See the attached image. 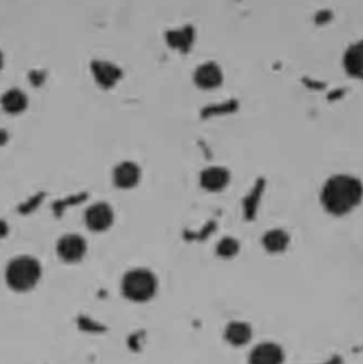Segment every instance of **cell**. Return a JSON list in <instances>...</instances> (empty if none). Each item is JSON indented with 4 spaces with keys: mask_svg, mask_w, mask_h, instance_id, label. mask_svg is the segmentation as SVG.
I'll return each mask as SVG.
<instances>
[{
    "mask_svg": "<svg viewBox=\"0 0 363 364\" xmlns=\"http://www.w3.org/2000/svg\"><path fill=\"white\" fill-rule=\"evenodd\" d=\"M362 200V182L351 175H335L324 183L321 190L322 207L337 217L349 214Z\"/></svg>",
    "mask_w": 363,
    "mask_h": 364,
    "instance_id": "cell-1",
    "label": "cell"
},
{
    "mask_svg": "<svg viewBox=\"0 0 363 364\" xmlns=\"http://www.w3.org/2000/svg\"><path fill=\"white\" fill-rule=\"evenodd\" d=\"M41 272V265L36 258L20 255L7 264L4 279L11 291L28 292L40 282Z\"/></svg>",
    "mask_w": 363,
    "mask_h": 364,
    "instance_id": "cell-2",
    "label": "cell"
},
{
    "mask_svg": "<svg viewBox=\"0 0 363 364\" xmlns=\"http://www.w3.org/2000/svg\"><path fill=\"white\" fill-rule=\"evenodd\" d=\"M121 291L128 301L144 304L157 295L158 279L149 269L135 268L124 275Z\"/></svg>",
    "mask_w": 363,
    "mask_h": 364,
    "instance_id": "cell-3",
    "label": "cell"
},
{
    "mask_svg": "<svg viewBox=\"0 0 363 364\" xmlns=\"http://www.w3.org/2000/svg\"><path fill=\"white\" fill-rule=\"evenodd\" d=\"M56 250L61 261L67 264H75L83 261L88 247L84 237L78 234H65L57 241Z\"/></svg>",
    "mask_w": 363,
    "mask_h": 364,
    "instance_id": "cell-4",
    "label": "cell"
},
{
    "mask_svg": "<svg viewBox=\"0 0 363 364\" xmlns=\"http://www.w3.org/2000/svg\"><path fill=\"white\" fill-rule=\"evenodd\" d=\"M115 214L108 203L98 201L85 210L84 221L85 225L94 232H104L114 224Z\"/></svg>",
    "mask_w": 363,
    "mask_h": 364,
    "instance_id": "cell-5",
    "label": "cell"
},
{
    "mask_svg": "<svg viewBox=\"0 0 363 364\" xmlns=\"http://www.w3.org/2000/svg\"><path fill=\"white\" fill-rule=\"evenodd\" d=\"M223 70L214 61H206L196 67L193 73V82L197 88L210 91L216 90L223 84Z\"/></svg>",
    "mask_w": 363,
    "mask_h": 364,
    "instance_id": "cell-6",
    "label": "cell"
},
{
    "mask_svg": "<svg viewBox=\"0 0 363 364\" xmlns=\"http://www.w3.org/2000/svg\"><path fill=\"white\" fill-rule=\"evenodd\" d=\"M231 181L230 172L223 166H209L201 171L199 176V182L201 188L209 193L223 191Z\"/></svg>",
    "mask_w": 363,
    "mask_h": 364,
    "instance_id": "cell-7",
    "label": "cell"
},
{
    "mask_svg": "<svg viewBox=\"0 0 363 364\" xmlns=\"http://www.w3.org/2000/svg\"><path fill=\"white\" fill-rule=\"evenodd\" d=\"M141 168L135 162H121L112 172V182L121 190H131L141 182Z\"/></svg>",
    "mask_w": 363,
    "mask_h": 364,
    "instance_id": "cell-8",
    "label": "cell"
},
{
    "mask_svg": "<svg viewBox=\"0 0 363 364\" xmlns=\"http://www.w3.org/2000/svg\"><path fill=\"white\" fill-rule=\"evenodd\" d=\"M248 362L250 364H283L284 350L277 343L264 342L251 350Z\"/></svg>",
    "mask_w": 363,
    "mask_h": 364,
    "instance_id": "cell-9",
    "label": "cell"
},
{
    "mask_svg": "<svg viewBox=\"0 0 363 364\" xmlns=\"http://www.w3.org/2000/svg\"><path fill=\"white\" fill-rule=\"evenodd\" d=\"M342 64L348 75L363 80V41H357L347 48Z\"/></svg>",
    "mask_w": 363,
    "mask_h": 364,
    "instance_id": "cell-10",
    "label": "cell"
},
{
    "mask_svg": "<svg viewBox=\"0 0 363 364\" xmlns=\"http://www.w3.org/2000/svg\"><path fill=\"white\" fill-rule=\"evenodd\" d=\"M91 70H93L95 81L102 88L114 87L121 78V70L118 67H115L114 64H111V63L95 61V63H93Z\"/></svg>",
    "mask_w": 363,
    "mask_h": 364,
    "instance_id": "cell-11",
    "label": "cell"
},
{
    "mask_svg": "<svg viewBox=\"0 0 363 364\" xmlns=\"http://www.w3.org/2000/svg\"><path fill=\"white\" fill-rule=\"evenodd\" d=\"M253 338L251 326L241 321L230 322L224 329V339L234 348H241L247 345Z\"/></svg>",
    "mask_w": 363,
    "mask_h": 364,
    "instance_id": "cell-12",
    "label": "cell"
},
{
    "mask_svg": "<svg viewBox=\"0 0 363 364\" xmlns=\"http://www.w3.org/2000/svg\"><path fill=\"white\" fill-rule=\"evenodd\" d=\"M0 105L4 112H7L10 115H17L27 109L28 98L23 91H20L17 88H10L9 91H6L1 95Z\"/></svg>",
    "mask_w": 363,
    "mask_h": 364,
    "instance_id": "cell-13",
    "label": "cell"
},
{
    "mask_svg": "<svg viewBox=\"0 0 363 364\" xmlns=\"http://www.w3.org/2000/svg\"><path fill=\"white\" fill-rule=\"evenodd\" d=\"M261 244L265 251L271 254H281L290 245V235L287 234V231L281 228H273L265 231V234L263 235Z\"/></svg>",
    "mask_w": 363,
    "mask_h": 364,
    "instance_id": "cell-14",
    "label": "cell"
},
{
    "mask_svg": "<svg viewBox=\"0 0 363 364\" xmlns=\"http://www.w3.org/2000/svg\"><path fill=\"white\" fill-rule=\"evenodd\" d=\"M238 251H240V244L233 237H224L216 245V254L223 259L234 258L238 254Z\"/></svg>",
    "mask_w": 363,
    "mask_h": 364,
    "instance_id": "cell-15",
    "label": "cell"
},
{
    "mask_svg": "<svg viewBox=\"0 0 363 364\" xmlns=\"http://www.w3.org/2000/svg\"><path fill=\"white\" fill-rule=\"evenodd\" d=\"M169 43L174 44L177 48H186L187 44L191 43V33L186 30L183 31H177L169 34Z\"/></svg>",
    "mask_w": 363,
    "mask_h": 364,
    "instance_id": "cell-16",
    "label": "cell"
},
{
    "mask_svg": "<svg viewBox=\"0 0 363 364\" xmlns=\"http://www.w3.org/2000/svg\"><path fill=\"white\" fill-rule=\"evenodd\" d=\"M9 234V225L6 221L0 220V238H4Z\"/></svg>",
    "mask_w": 363,
    "mask_h": 364,
    "instance_id": "cell-17",
    "label": "cell"
},
{
    "mask_svg": "<svg viewBox=\"0 0 363 364\" xmlns=\"http://www.w3.org/2000/svg\"><path fill=\"white\" fill-rule=\"evenodd\" d=\"M3 65H4V57H3V53L0 51V70L3 68Z\"/></svg>",
    "mask_w": 363,
    "mask_h": 364,
    "instance_id": "cell-18",
    "label": "cell"
}]
</instances>
